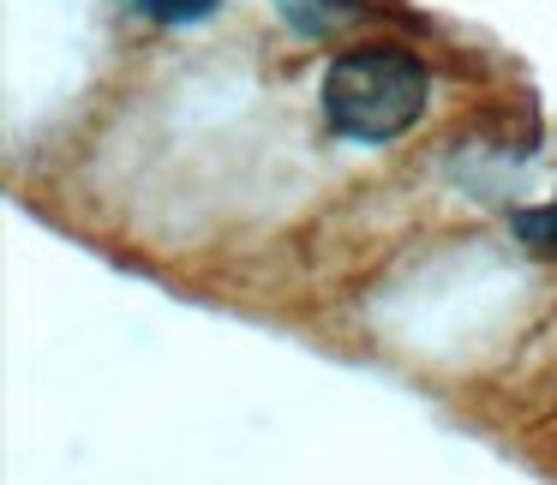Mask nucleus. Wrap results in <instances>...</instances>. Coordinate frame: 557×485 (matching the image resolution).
<instances>
[{
    "instance_id": "f257e3e1",
    "label": "nucleus",
    "mask_w": 557,
    "mask_h": 485,
    "mask_svg": "<svg viewBox=\"0 0 557 485\" xmlns=\"http://www.w3.org/2000/svg\"><path fill=\"white\" fill-rule=\"evenodd\" d=\"M425 97H432L425 66L408 49H389V42L336 54L324 73V90H318L330 133L354 138V145H389V138H401L425 114Z\"/></svg>"
},
{
    "instance_id": "f03ea898",
    "label": "nucleus",
    "mask_w": 557,
    "mask_h": 485,
    "mask_svg": "<svg viewBox=\"0 0 557 485\" xmlns=\"http://www.w3.org/2000/svg\"><path fill=\"white\" fill-rule=\"evenodd\" d=\"M276 7L294 30H306V37H330L336 25H348V18L360 13L354 0H276Z\"/></svg>"
},
{
    "instance_id": "7ed1b4c3",
    "label": "nucleus",
    "mask_w": 557,
    "mask_h": 485,
    "mask_svg": "<svg viewBox=\"0 0 557 485\" xmlns=\"http://www.w3.org/2000/svg\"><path fill=\"white\" fill-rule=\"evenodd\" d=\"M133 7L157 25H198V18L216 13V0H133Z\"/></svg>"
},
{
    "instance_id": "20e7f679",
    "label": "nucleus",
    "mask_w": 557,
    "mask_h": 485,
    "mask_svg": "<svg viewBox=\"0 0 557 485\" xmlns=\"http://www.w3.org/2000/svg\"><path fill=\"white\" fill-rule=\"evenodd\" d=\"M516 234L533 246V252H557V204H545V210H521V216H516Z\"/></svg>"
}]
</instances>
